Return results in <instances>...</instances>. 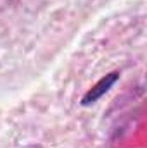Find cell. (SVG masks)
<instances>
[{
  "instance_id": "1",
  "label": "cell",
  "mask_w": 147,
  "mask_h": 148,
  "mask_svg": "<svg viewBox=\"0 0 147 148\" xmlns=\"http://www.w3.org/2000/svg\"><path fill=\"white\" fill-rule=\"evenodd\" d=\"M118 77H119V73L118 71H112V73L106 74L102 79H99L85 95H83V98H81V105H92V103H95L102 95H106L107 91H109L111 88H112V84L118 81Z\"/></svg>"
}]
</instances>
